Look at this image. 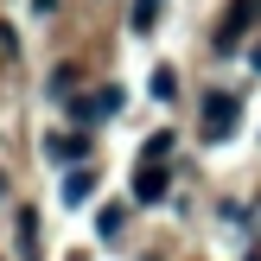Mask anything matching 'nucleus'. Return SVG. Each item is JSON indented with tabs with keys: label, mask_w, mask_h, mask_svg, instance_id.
Segmentation results:
<instances>
[{
	"label": "nucleus",
	"mask_w": 261,
	"mask_h": 261,
	"mask_svg": "<svg viewBox=\"0 0 261 261\" xmlns=\"http://www.w3.org/2000/svg\"><path fill=\"white\" fill-rule=\"evenodd\" d=\"M255 70H261V45H255Z\"/></svg>",
	"instance_id": "12"
},
{
	"label": "nucleus",
	"mask_w": 261,
	"mask_h": 261,
	"mask_svg": "<svg viewBox=\"0 0 261 261\" xmlns=\"http://www.w3.org/2000/svg\"><path fill=\"white\" fill-rule=\"evenodd\" d=\"M153 96L172 102V96H178V70H166V64H160V70H153Z\"/></svg>",
	"instance_id": "8"
},
{
	"label": "nucleus",
	"mask_w": 261,
	"mask_h": 261,
	"mask_svg": "<svg viewBox=\"0 0 261 261\" xmlns=\"http://www.w3.org/2000/svg\"><path fill=\"white\" fill-rule=\"evenodd\" d=\"M153 19H160V0H134V13H127V25H134V32H153Z\"/></svg>",
	"instance_id": "6"
},
{
	"label": "nucleus",
	"mask_w": 261,
	"mask_h": 261,
	"mask_svg": "<svg viewBox=\"0 0 261 261\" xmlns=\"http://www.w3.org/2000/svg\"><path fill=\"white\" fill-rule=\"evenodd\" d=\"M166 153H172V134H166V127H160V134H147V153H140V160H147V166H160Z\"/></svg>",
	"instance_id": "9"
},
{
	"label": "nucleus",
	"mask_w": 261,
	"mask_h": 261,
	"mask_svg": "<svg viewBox=\"0 0 261 261\" xmlns=\"http://www.w3.org/2000/svg\"><path fill=\"white\" fill-rule=\"evenodd\" d=\"M0 198H7V172H0Z\"/></svg>",
	"instance_id": "11"
},
{
	"label": "nucleus",
	"mask_w": 261,
	"mask_h": 261,
	"mask_svg": "<svg viewBox=\"0 0 261 261\" xmlns=\"http://www.w3.org/2000/svg\"><path fill=\"white\" fill-rule=\"evenodd\" d=\"M96 236H102V242H115V236H121V204H109V211L96 217Z\"/></svg>",
	"instance_id": "7"
},
{
	"label": "nucleus",
	"mask_w": 261,
	"mask_h": 261,
	"mask_svg": "<svg viewBox=\"0 0 261 261\" xmlns=\"http://www.w3.org/2000/svg\"><path fill=\"white\" fill-rule=\"evenodd\" d=\"M134 198H140V204H160V198H166V166H147V160H140V172H134Z\"/></svg>",
	"instance_id": "3"
},
{
	"label": "nucleus",
	"mask_w": 261,
	"mask_h": 261,
	"mask_svg": "<svg viewBox=\"0 0 261 261\" xmlns=\"http://www.w3.org/2000/svg\"><path fill=\"white\" fill-rule=\"evenodd\" d=\"M19 255L38 261V211H19Z\"/></svg>",
	"instance_id": "5"
},
{
	"label": "nucleus",
	"mask_w": 261,
	"mask_h": 261,
	"mask_svg": "<svg viewBox=\"0 0 261 261\" xmlns=\"http://www.w3.org/2000/svg\"><path fill=\"white\" fill-rule=\"evenodd\" d=\"M89 191H96V172H89V166H76V172H64V191H58V198L76 211V204H89Z\"/></svg>",
	"instance_id": "4"
},
{
	"label": "nucleus",
	"mask_w": 261,
	"mask_h": 261,
	"mask_svg": "<svg viewBox=\"0 0 261 261\" xmlns=\"http://www.w3.org/2000/svg\"><path fill=\"white\" fill-rule=\"evenodd\" d=\"M89 147H96V140H89L83 127H76V134H51V140H45V153H51L58 166H89Z\"/></svg>",
	"instance_id": "2"
},
{
	"label": "nucleus",
	"mask_w": 261,
	"mask_h": 261,
	"mask_svg": "<svg viewBox=\"0 0 261 261\" xmlns=\"http://www.w3.org/2000/svg\"><path fill=\"white\" fill-rule=\"evenodd\" d=\"M19 51V38H13V25H0V58H13Z\"/></svg>",
	"instance_id": "10"
},
{
	"label": "nucleus",
	"mask_w": 261,
	"mask_h": 261,
	"mask_svg": "<svg viewBox=\"0 0 261 261\" xmlns=\"http://www.w3.org/2000/svg\"><path fill=\"white\" fill-rule=\"evenodd\" d=\"M236 115H242V102L223 96V89H211V96H204V140H229Z\"/></svg>",
	"instance_id": "1"
}]
</instances>
